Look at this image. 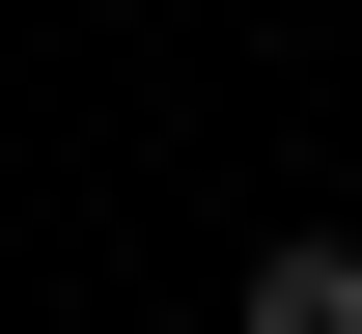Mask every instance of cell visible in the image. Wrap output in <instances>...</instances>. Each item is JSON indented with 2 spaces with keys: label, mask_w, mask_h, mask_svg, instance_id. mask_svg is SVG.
<instances>
[{
  "label": "cell",
  "mask_w": 362,
  "mask_h": 334,
  "mask_svg": "<svg viewBox=\"0 0 362 334\" xmlns=\"http://www.w3.org/2000/svg\"><path fill=\"white\" fill-rule=\"evenodd\" d=\"M251 334H362V223H307V251H251Z\"/></svg>",
  "instance_id": "cell-1"
}]
</instances>
